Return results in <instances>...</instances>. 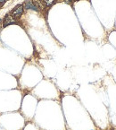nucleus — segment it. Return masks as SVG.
I'll list each match as a JSON object with an SVG mask.
<instances>
[{"label": "nucleus", "instance_id": "nucleus-4", "mask_svg": "<svg viewBox=\"0 0 116 130\" xmlns=\"http://www.w3.org/2000/svg\"><path fill=\"white\" fill-rule=\"evenodd\" d=\"M54 1H55V0H44V4H45V6H50L53 5Z\"/></svg>", "mask_w": 116, "mask_h": 130}, {"label": "nucleus", "instance_id": "nucleus-3", "mask_svg": "<svg viewBox=\"0 0 116 130\" xmlns=\"http://www.w3.org/2000/svg\"><path fill=\"white\" fill-rule=\"evenodd\" d=\"M14 23H15V19L13 18V16L12 14H7L4 19V21H3V27H6Z\"/></svg>", "mask_w": 116, "mask_h": 130}, {"label": "nucleus", "instance_id": "nucleus-1", "mask_svg": "<svg viewBox=\"0 0 116 130\" xmlns=\"http://www.w3.org/2000/svg\"><path fill=\"white\" fill-rule=\"evenodd\" d=\"M23 6H17L13 10V12H12V15L13 16V18L14 19H16V18H20L21 16V14H22L23 13Z\"/></svg>", "mask_w": 116, "mask_h": 130}, {"label": "nucleus", "instance_id": "nucleus-5", "mask_svg": "<svg viewBox=\"0 0 116 130\" xmlns=\"http://www.w3.org/2000/svg\"><path fill=\"white\" fill-rule=\"evenodd\" d=\"M6 0H0V6H3V5L6 3Z\"/></svg>", "mask_w": 116, "mask_h": 130}, {"label": "nucleus", "instance_id": "nucleus-2", "mask_svg": "<svg viewBox=\"0 0 116 130\" xmlns=\"http://www.w3.org/2000/svg\"><path fill=\"white\" fill-rule=\"evenodd\" d=\"M23 8H25V9L29 10H34V11H38V8L36 6V5L34 4V2L33 1H31V0H27V1H25L24 5H23Z\"/></svg>", "mask_w": 116, "mask_h": 130}]
</instances>
